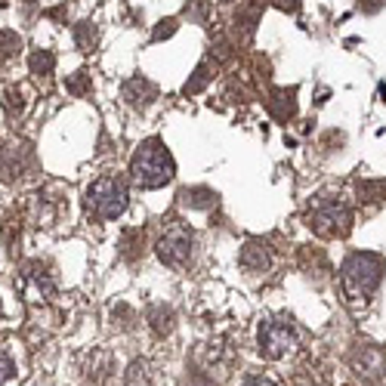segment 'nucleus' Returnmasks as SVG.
Segmentation results:
<instances>
[{
	"instance_id": "a878e982",
	"label": "nucleus",
	"mask_w": 386,
	"mask_h": 386,
	"mask_svg": "<svg viewBox=\"0 0 386 386\" xmlns=\"http://www.w3.org/2000/svg\"><path fill=\"white\" fill-rule=\"evenodd\" d=\"M247 386H276V383H272V380H263V377H254V380L247 383Z\"/></svg>"
},
{
	"instance_id": "6ab92c4d",
	"label": "nucleus",
	"mask_w": 386,
	"mask_h": 386,
	"mask_svg": "<svg viewBox=\"0 0 386 386\" xmlns=\"http://www.w3.org/2000/svg\"><path fill=\"white\" fill-rule=\"evenodd\" d=\"M22 50V38L16 31H4L0 34V53L4 56H16Z\"/></svg>"
},
{
	"instance_id": "4468645a",
	"label": "nucleus",
	"mask_w": 386,
	"mask_h": 386,
	"mask_svg": "<svg viewBox=\"0 0 386 386\" xmlns=\"http://www.w3.org/2000/svg\"><path fill=\"white\" fill-rule=\"evenodd\" d=\"M28 68H31V74L47 77V74H53V68H56V56L50 53V50H38V53H31Z\"/></svg>"
},
{
	"instance_id": "39448f33",
	"label": "nucleus",
	"mask_w": 386,
	"mask_h": 386,
	"mask_svg": "<svg viewBox=\"0 0 386 386\" xmlns=\"http://www.w3.org/2000/svg\"><path fill=\"white\" fill-rule=\"evenodd\" d=\"M192 251H195V232L188 222L174 220L164 229V235L158 238V260L174 266V269H183L192 260Z\"/></svg>"
},
{
	"instance_id": "a211bd4d",
	"label": "nucleus",
	"mask_w": 386,
	"mask_h": 386,
	"mask_svg": "<svg viewBox=\"0 0 386 386\" xmlns=\"http://www.w3.org/2000/svg\"><path fill=\"white\" fill-rule=\"evenodd\" d=\"M142 244V232L140 229H130V232H124V242H121V254L127 256V260H133L136 256V247ZM142 251V247H140Z\"/></svg>"
},
{
	"instance_id": "9b49d317",
	"label": "nucleus",
	"mask_w": 386,
	"mask_h": 386,
	"mask_svg": "<svg viewBox=\"0 0 386 386\" xmlns=\"http://www.w3.org/2000/svg\"><path fill=\"white\" fill-rule=\"evenodd\" d=\"M179 201H183L188 210H213L220 198H217V192H213V188L195 186V188H183V192H179Z\"/></svg>"
},
{
	"instance_id": "aec40b11",
	"label": "nucleus",
	"mask_w": 386,
	"mask_h": 386,
	"mask_svg": "<svg viewBox=\"0 0 386 386\" xmlns=\"http://www.w3.org/2000/svg\"><path fill=\"white\" fill-rule=\"evenodd\" d=\"M380 195H383V183H371V179L358 183V201H380Z\"/></svg>"
},
{
	"instance_id": "412c9836",
	"label": "nucleus",
	"mask_w": 386,
	"mask_h": 386,
	"mask_svg": "<svg viewBox=\"0 0 386 386\" xmlns=\"http://www.w3.org/2000/svg\"><path fill=\"white\" fill-rule=\"evenodd\" d=\"M4 106H6V115H22V93L19 90H6L4 93Z\"/></svg>"
},
{
	"instance_id": "f3484780",
	"label": "nucleus",
	"mask_w": 386,
	"mask_h": 386,
	"mask_svg": "<svg viewBox=\"0 0 386 386\" xmlns=\"http://www.w3.org/2000/svg\"><path fill=\"white\" fill-rule=\"evenodd\" d=\"M65 90L72 93V96H87V93L93 90L90 74H87V72H74V74L65 81Z\"/></svg>"
},
{
	"instance_id": "20e7f679",
	"label": "nucleus",
	"mask_w": 386,
	"mask_h": 386,
	"mask_svg": "<svg viewBox=\"0 0 386 386\" xmlns=\"http://www.w3.org/2000/svg\"><path fill=\"white\" fill-rule=\"evenodd\" d=\"M309 226L319 232V235H324V238H343L349 229H353V210L346 208V201H343V198L322 195V198L312 201V210H309Z\"/></svg>"
},
{
	"instance_id": "b1692460",
	"label": "nucleus",
	"mask_w": 386,
	"mask_h": 386,
	"mask_svg": "<svg viewBox=\"0 0 386 386\" xmlns=\"http://www.w3.org/2000/svg\"><path fill=\"white\" fill-rule=\"evenodd\" d=\"M358 4H362V10L365 13H377L383 6V0H358Z\"/></svg>"
},
{
	"instance_id": "5701e85b",
	"label": "nucleus",
	"mask_w": 386,
	"mask_h": 386,
	"mask_svg": "<svg viewBox=\"0 0 386 386\" xmlns=\"http://www.w3.org/2000/svg\"><path fill=\"white\" fill-rule=\"evenodd\" d=\"M10 377H13V362H10V356L0 349V386L10 380Z\"/></svg>"
},
{
	"instance_id": "bb28decb",
	"label": "nucleus",
	"mask_w": 386,
	"mask_h": 386,
	"mask_svg": "<svg viewBox=\"0 0 386 386\" xmlns=\"http://www.w3.org/2000/svg\"><path fill=\"white\" fill-rule=\"evenodd\" d=\"M220 4H229V0H220Z\"/></svg>"
},
{
	"instance_id": "f8f14e48",
	"label": "nucleus",
	"mask_w": 386,
	"mask_h": 386,
	"mask_svg": "<svg viewBox=\"0 0 386 386\" xmlns=\"http://www.w3.org/2000/svg\"><path fill=\"white\" fill-rule=\"evenodd\" d=\"M242 266L247 272H266L269 269V251L263 242H247L242 251Z\"/></svg>"
},
{
	"instance_id": "9d476101",
	"label": "nucleus",
	"mask_w": 386,
	"mask_h": 386,
	"mask_svg": "<svg viewBox=\"0 0 386 386\" xmlns=\"http://www.w3.org/2000/svg\"><path fill=\"white\" fill-rule=\"evenodd\" d=\"M269 115L276 118V121L288 124L290 118L297 115V90L290 87V90H276V93H272V99H269Z\"/></svg>"
},
{
	"instance_id": "4be33fe9",
	"label": "nucleus",
	"mask_w": 386,
	"mask_h": 386,
	"mask_svg": "<svg viewBox=\"0 0 386 386\" xmlns=\"http://www.w3.org/2000/svg\"><path fill=\"white\" fill-rule=\"evenodd\" d=\"M176 19H164V22H158V28H154V34H152V40H164V38H174L176 34Z\"/></svg>"
},
{
	"instance_id": "0eeeda50",
	"label": "nucleus",
	"mask_w": 386,
	"mask_h": 386,
	"mask_svg": "<svg viewBox=\"0 0 386 386\" xmlns=\"http://www.w3.org/2000/svg\"><path fill=\"white\" fill-rule=\"evenodd\" d=\"M349 362H353V371L362 377L368 386H380V383H383V377H386V358H383L380 349H374V346H358Z\"/></svg>"
},
{
	"instance_id": "2eb2a0df",
	"label": "nucleus",
	"mask_w": 386,
	"mask_h": 386,
	"mask_svg": "<svg viewBox=\"0 0 386 386\" xmlns=\"http://www.w3.org/2000/svg\"><path fill=\"white\" fill-rule=\"evenodd\" d=\"M74 40H77V47L81 50H93L99 44V31H96V25L93 22H81V25H74Z\"/></svg>"
},
{
	"instance_id": "dca6fc26",
	"label": "nucleus",
	"mask_w": 386,
	"mask_h": 386,
	"mask_svg": "<svg viewBox=\"0 0 386 386\" xmlns=\"http://www.w3.org/2000/svg\"><path fill=\"white\" fill-rule=\"evenodd\" d=\"M208 81H210V65L208 62H201L198 68H195V74H192V81L183 87V96H195V93H201L204 87H208Z\"/></svg>"
},
{
	"instance_id": "1a4fd4ad",
	"label": "nucleus",
	"mask_w": 386,
	"mask_h": 386,
	"mask_svg": "<svg viewBox=\"0 0 386 386\" xmlns=\"http://www.w3.org/2000/svg\"><path fill=\"white\" fill-rule=\"evenodd\" d=\"M121 96L127 99V106H133V108H145L154 96H158V87H154L149 77L136 74V77H130V81H127L124 87H121Z\"/></svg>"
},
{
	"instance_id": "ddd939ff",
	"label": "nucleus",
	"mask_w": 386,
	"mask_h": 386,
	"mask_svg": "<svg viewBox=\"0 0 386 386\" xmlns=\"http://www.w3.org/2000/svg\"><path fill=\"white\" fill-rule=\"evenodd\" d=\"M149 324H152V331L158 334V337H167V334L174 331V324H176L174 309L170 306H152L149 309Z\"/></svg>"
},
{
	"instance_id": "393cba45",
	"label": "nucleus",
	"mask_w": 386,
	"mask_h": 386,
	"mask_svg": "<svg viewBox=\"0 0 386 386\" xmlns=\"http://www.w3.org/2000/svg\"><path fill=\"white\" fill-rule=\"evenodd\" d=\"M276 6H278V10H285V13H294L300 6V0H276Z\"/></svg>"
},
{
	"instance_id": "6e6552de",
	"label": "nucleus",
	"mask_w": 386,
	"mask_h": 386,
	"mask_svg": "<svg viewBox=\"0 0 386 386\" xmlns=\"http://www.w3.org/2000/svg\"><path fill=\"white\" fill-rule=\"evenodd\" d=\"M22 288H25V294L34 297V300H47V297L56 294L53 278H50L38 263H28V266H25V272H22Z\"/></svg>"
},
{
	"instance_id": "423d86ee",
	"label": "nucleus",
	"mask_w": 386,
	"mask_h": 386,
	"mask_svg": "<svg viewBox=\"0 0 386 386\" xmlns=\"http://www.w3.org/2000/svg\"><path fill=\"white\" fill-rule=\"evenodd\" d=\"M297 346V331L290 319H269L260 324V353L266 358H285Z\"/></svg>"
},
{
	"instance_id": "f03ea898",
	"label": "nucleus",
	"mask_w": 386,
	"mask_h": 386,
	"mask_svg": "<svg viewBox=\"0 0 386 386\" xmlns=\"http://www.w3.org/2000/svg\"><path fill=\"white\" fill-rule=\"evenodd\" d=\"M176 174L174 154L161 140H145L130 158V179L140 188H161Z\"/></svg>"
},
{
	"instance_id": "f257e3e1",
	"label": "nucleus",
	"mask_w": 386,
	"mask_h": 386,
	"mask_svg": "<svg viewBox=\"0 0 386 386\" xmlns=\"http://www.w3.org/2000/svg\"><path fill=\"white\" fill-rule=\"evenodd\" d=\"M383 272H386V260L380 254H371V251L349 254L346 263H343V269H340V288H343L346 303L353 309L365 306L374 290L380 288Z\"/></svg>"
},
{
	"instance_id": "7ed1b4c3",
	"label": "nucleus",
	"mask_w": 386,
	"mask_h": 386,
	"mask_svg": "<svg viewBox=\"0 0 386 386\" xmlns=\"http://www.w3.org/2000/svg\"><path fill=\"white\" fill-rule=\"evenodd\" d=\"M84 208H87L90 217L96 220H115L121 217L127 208V186L121 176H99L96 183H90L87 195H84Z\"/></svg>"
}]
</instances>
